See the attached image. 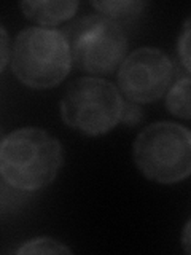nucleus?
<instances>
[{
  "instance_id": "1",
  "label": "nucleus",
  "mask_w": 191,
  "mask_h": 255,
  "mask_svg": "<svg viewBox=\"0 0 191 255\" xmlns=\"http://www.w3.org/2000/svg\"><path fill=\"white\" fill-rule=\"evenodd\" d=\"M62 164L59 140L40 128H21L0 145V172L13 188L34 191L56 179Z\"/></svg>"
},
{
  "instance_id": "2",
  "label": "nucleus",
  "mask_w": 191,
  "mask_h": 255,
  "mask_svg": "<svg viewBox=\"0 0 191 255\" xmlns=\"http://www.w3.org/2000/svg\"><path fill=\"white\" fill-rule=\"evenodd\" d=\"M72 67L67 37L50 27L21 30L11 48V69L21 83L37 90L59 85Z\"/></svg>"
},
{
  "instance_id": "3",
  "label": "nucleus",
  "mask_w": 191,
  "mask_h": 255,
  "mask_svg": "<svg viewBox=\"0 0 191 255\" xmlns=\"http://www.w3.org/2000/svg\"><path fill=\"white\" fill-rule=\"evenodd\" d=\"M132 155L148 180L182 182L191 174V131L172 122L153 123L135 137Z\"/></svg>"
},
{
  "instance_id": "4",
  "label": "nucleus",
  "mask_w": 191,
  "mask_h": 255,
  "mask_svg": "<svg viewBox=\"0 0 191 255\" xmlns=\"http://www.w3.org/2000/svg\"><path fill=\"white\" fill-rule=\"evenodd\" d=\"M124 104L108 80L85 77L72 82L61 101L64 123L86 135L105 134L123 118Z\"/></svg>"
},
{
  "instance_id": "5",
  "label": "nucleus",
  "mask_w": 191,
  "mask_h": 255,
  "mask_svg": "<svg viewBox=\"0 0 191 255\" xmlns=\"http://www.w3.org/2000/svg\"><path fill=\"white\" fill-rule=\"evenodd\" d=\"M72 61L93 75L113 72L124 61L127 38L121 26L102 14L82 18L70 30Z\"/></svg>"
},
{
  "instance_id": "6",
  "label": "nucleus",
  "mask_w": 191,
  "mask_h": 255,
  "mask_svg": "<svg viewBox=\"0 0 191 255\" xmlns=\"http://www.w3.org/2000/svg\"><path fill=\"white\" fill-rule=\"evenodd\" d=\"M172 80V62L158 48L143 46L132 51L118 70V86L124 98L148 104L167 91Z\"/></svg>"
},
{
  "instance_id": "7",
  "label": "nucleus",
  "mask_w": 191,
  "mask_h": 255,
  "mask_svg": "<svg viewBox=\"0 0 191 255\" xmlns=\"http://www.w3.org/2000/svg\"><path fill=\"white\" fill-rule=\"evenodd\" d=\"M21 10L26 18L40 26H54L67 21L78 10V2L62 0V2H22Z\"/></svg>"
},
{
  "instance_id": "8",
  "label": "nucleus",
  "mask_w": 191,
  "mask_h": 255,
  "mask_svg": "<svg viewBox=\"0 0 191 255\" xmlns=\"http://www.w3.org/2000/svg\"><path fill=\"white\" fill-rule=\"evenodd\" d=\"M166 107L179 118H191V78L183 77L175 82L166 94Z\"/></svg>"
},
{
  "instance_id": "9",
  "label": "nucleus",
  "mask_w": 191,
  "mask_h": 255,
  "mask_svg": "<svg viewBox=\"0 0 191 255\" xmlns=\"http://www.w3.org/2000/svg\"><path fill=\"white\" fill-rule=\"evenodd\" d=\"M102 16L113 21H126L139 16L143 10V2H132V0H111V2H94L93 3Z\"/></svg>"
},
{
  "instance_id": "10",
  "label": "nucleus",
  "mask_w": 191,
  "mask_h": 255,
  "mask_svg": "<svg viewBox=\"0 0 191 255\" xmlns=\"http://www.w3.org/2000/svg\"><path fill=\"white\" fill-rule=\"evenodd\" d=\"M18 254H72V251L62 243L51 238H35L24 243L18 251Z\"/></svg>"
},
{
  "instance_id": "11",
  "label": "nucleus",
  "mask_w": 191,
  "mask_h": 255,
  "mask_svg": "<svg viewBox=\"0 0 191 255\" xmlns=\"http://www.w3.org/2000/svg\"><path fill=\"white\" fill-rule=\"evenodd\" d=\"M177 50H179V58L183 64V67L191 74V16L182 26Z\"/></svg>"
},
{
  "instance_id": "12",
  "label": "nucleus",
  "mask_w": 191,
  "mask_h": 255,
  "mask_svg": "<svg viewBox=\"0 0 191 255\" xmlns=\"http://www.w3.org/2000/svg\"><path fill=\"white\" fill-rule=\"evenodd\" d=\"M0 53H2V64H0V69L5 70L8 61L11 59L10 40H8V34H6L5 27L0 29Z\"/></svg>"
},
{
  "instance_id": "13",
  "label": "nucleus",
  "mask_w": 191,
  "mask_h": 255,
  "mask_svg": "<svg viewBox=\"0 0 191 255\" xmlns=\"http://www.w3.org/2000/svg\"><path fill=\"white\" fill-rule=\"evenodd\" d=\"M182 247L183 251H185L187 254L191 255V219L187 222V225L183 227V231H182Z\"/></svg>"
}]
</instances>
